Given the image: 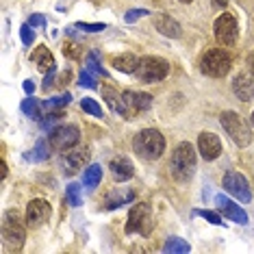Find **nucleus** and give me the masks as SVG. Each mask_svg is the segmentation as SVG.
<instances>
[{"label":"nucleus","instance_id":"1","mask_svg":"<svg viewBox=\"0 0 254 254\" xmlns=\"http://www.w3.org/2000/svg\"><path fill=\"white\" fill-rule=\"evenodd\" d=\"M170 170H172V176L176 181H189L195 172V150L189 141H183L178 143L174 154H172V161H170Z\"/></svg>","mask_w":254,"mask_h":254},{"label":"nucleus","instance_id":"2","mask_svg":"<svg viewBox=\"0 0 254 254\" xmlns=\"http://www.w3.org/2000/svg\"><path fill=\"white\" fill-rule=\"evenodd\" d=\"M132 148H135V152L139 154L141 159L157 161L161 154H163V150H165V139H163V135H161L159 130L146 128V130H141L135 139H132Z\"/></svg>","mask_w":254,"mask_h":254},{"label":"nucleus","instance_id":"3","mask_svg":"<svg viewBox=\"0 0 254 254\" xmlns=\"http://www.w3.org/2000/svg\"><path fill=\"white\" fill-rule=\"evenodd\" d=\"M152 107V96L143 91H122L118 96V111L126 120H135L139 113L148 111Z\"/></svg>","mask_w":254,"mask_h":254},{"label":"nucleus","instance_id":"4","mask_svg":"<svg viewBox=\"0 0 254 254\" xmlns=\"http://www.w3.org/2000/svg\"><path fill=\"white\" fill-rule=\"evenodd\" d=\"M26 239V228L22 224L18 211H7L2 215V241L7 250H22Z\"/></svg>","mask_w":254,"mask_h":254},{"label":"nucleus","instance_id":"5","mask_svg":"<svg viewBox=\"0 0 254 254\" xmlns=\"http://www.w3.org/2000/svg\"><path fill=\"white\" fill-rule=\"evenodd\" d=\"M230 63H233V59H230V55L226 50L213 48L202 55L200 70H202V74H206V76H211V78H222L230 72Z\"/></svg>","mask_w":254,"mask_h":254},{"label":"nucleus","instance_id":"6","mask_svg":"<svg viewBox=\"0 0 254 254\" xmlns=\"http://www.w3.org/2000/svg\"><path fill=\"white\" fill-rule=\"evenodd\" d=\"M219 122H222L224 130L230 135V139H233L239 148H246L250 146L252 141V130L250 126H248V122L241 115H237L235 111H224L222 118H219Z\"/></svg>","mask_w":254,"mask_h":254},{"label":"nucleus","instance_id":"7","mask_svg":"<svg viewBox=\"0 0 254 254\" xmlns=\"http://www.w3.org/2000/svg\"><path fill=\"white\" fill-rule=\"evenodd\" d=\"M135 74L143 83H159L170 74V63L161 57H143V59H139Z\"/></svg>","mask_w":254,"mask_h":254},{"label":"nucleus","instance_id":"8","mask_svg":"<svg viewBox=\"0 0 254 254\" xmlns=\"http://www.w3.org/2000/svg\"><path fill=\"white\" fill-rule=\"evenodd\" d=\"M152 211H150V206L146 202H139V204H135L128 213V222H126V233L132 235H150V230H152Z\"/></svg>","mask_w":254,"mask_h":254},{"label":"nucleus","instance_id":"9","mask_svg":"<svg viewBox=\"0 0 254 254\" xmlns=\"http://www.w3.org/2000/svg\"><path fill=\"white\" fill-rule=\"evenodd\" d=\"M213 31H215L217 44L224 46V48L235 46L237 37H239V26H237V20H235L233 13H222V15H219V18L215 20Z\"/></svg>","mask_w":254,"mask_h":254},{"label":"nucleus","instance_id":"10","mask_svg":"<svg viewBox=\"0 0 254 254\" xmlns=\"http://www.w3.org/2000/svg\"><path fill=\"white\" fill-rule=\"evenodd\" d=\"M78 139H80V130H78V126H74V124L59 126V128H55L48 137L50 146L55 150H59V152H65V150L74 148L78 143Z\"/></svg>","mask_w":254,"mask_h":254},{"label":"nucleus","instance_id":"11","mask_svg":"<svg viewBox=\"0 0 254 254\" xmlns=\"http://www.w3.org/2000/svg\"><path fill=\"white\" fill-rule=\"evenodd\" d=\"M224 191H228L230 195H235L241 202H250L252 191H250V183L244 174L239 172H226L224 174Z\"/></svg>","mask_w":254,"mask_h":254},{"label":"nucleus","instance_id":"12","mask_svg":"<svg viewBox=\"0 0 254 254\" xmlns=\"http://www.w3.org/2000/svg\"><path fill=\"white\" fill-rule=\"evenodd\" d=\"M89 161L87 148H70L61 154V167L65 174H76L78 170H83V165Z\"/></svg>","mask_w":254,"mask_h":254},{"label":"nucleus","instance_id":"13","mask_svg":"<svg viewBox=\"0 0 254 254\" xmlns=\"http://www.w3.org/2000/svg\"><path fill=\"white\" fill-rule=\"evenodd\" d=\"M48 217H50V204L46 200L35 198V200L28 202V206H26V224L31 228L44 226V224L48 222Z\"/></svg>","mask_w":254,"mask_h":254},{"label":"nucleus","instance_id":"14","mask_svg":"<svg viewBox=\"0 0 254 254\" xmlns=\"http://www.w3.org/2000/svg\"><path fill=\"white\" fill-rule=\"evenodd\" d=\"M198 150L204 161H215L222 154V141L215 132H200L198 137Z\"/></svg>","mask_w":254,"mask_h":254},{"label":"nucleus","instance_id":"15","mask_svg":"<svg viewBox=\"0 0 254 254\" xmlns=\"http://www.w3.org/2000/svg\"><path fill=\"white\" fill-rule=\"evenodd\" d=\"M233 94L244 102H250L254 98V74L252 72H241L233 80Z\"/></svg>","mask_w":254,"mask_h":254},{"label":"nucleus","instance_id":"16","mask_svg":"<svg viewBox=\"0 0 254 254\" xmlns=\"http://www.w3.org/2000/svg\"><path fill=\"white\" fill-rule=\"evenodd\" d=\"M215 204L217 209L224 213V217H228L230 222H237V224H248V213L241 209L239 204H235L230 198H226V195H217L215 198Z\"/></svg>","mask_w":254,"mask_h":254},{"label":"nucleus","instance_id":"17","mask_svg":"<svg viewBox=\"0 0 254 254\" xmlns=\"http://www.w3.org/2000/svg\"><path fill=\"white\" fill-rule=\"evenodd\" d=\"M154 26H157V31L161 33V35H165V37L176 39V37H181V35H183L181 24H178V22L172 18V15H165V13L154 15Z\"/></svg>","mask_w":254,"mask_h":254},{"label":"nucleus","instance_id":"18","mask_svg":"<svg viewBox=\"0 0 254 254\" xmlns=\"http://www.w3.org/2000/svg\"><path fill=\"white\" fill-rule=\"evenodd\" d=\"M109 170H111V174L115 181L124 183V181H130L132 176H135V167L126 157H118L111 161V165H109Z\"/></svg>","mask_w":254,"mask_h":254},{"label":"nucleus","instance_id":"19","mask_svg":"<svg viewBox=\"0 0 254 254\" xmlns=\"http://www.w3.org/2000/svg\"><path fill=\"white\" fill-rule=\"evenodd\" d=\"M113 67L115 70H120V72H126V74H132L137 70V65H139V59H137L135 55H130V53H124V55H120V57H113Z\"/></svg>","mask_w":254,"mask_h":254},{"label":"nucleus","instance_id":"20","mask_svg":"<svg viewBox=\"0 0 254 254\" xmlns=\"http://www.w3.org/2000/svg\"><path fill=\"white\" fill-rule=\"evenodd\" d=\"M33 59H35L37 67L42 72H53L55 70V57L50 55V50L46 46H39V48L33 53Z\"/></svg>","mask_w":254,"mask_h":254},{"label":"nucleus","instance_id":"21","mask_svg":"<svg viewBox=\"0 0 254 254\" xmlns=\"http://www.w3.org/2000/svg\"><path fill=\"white\" fill-rule=\"evenodd\" d=\"M135 200V193L130 191V189H122V191H113V193H109V198H107V209L111 211V209H118V206H122V204H128V202Z\"/></svg>","mask_w":254,"mask_h":254},{"label":"nucleus","instance_id":"22","mask_svg":"<svg viewBox=\"0 0 254 254\" xmlns=\"http://www.w3.org/2000/svg\"><path fill=\"white\" fill-rule=\"evenodd\" d=\"M102 181V167L100 165H89L87 170H85V174H83V183H85V187H98V183Z\"/></svg>","mask_w":254,"mask_h":254},{"label":"nucleus","instance_id":"23","mask_svg":"<svg viewBox=\"0 0 254 254\" xmlns=\"http://www.w3.org/2000/svg\"><path fill=\"white\" fill-rule=\"evenodd\" d=\"M191 248H189V244L185 239H178V237H172V239H167L165 241V246H163V252H167V254H174V252H178V254H185V252H189Z\"/></svg>","mask_w":254,"mask_h":254},{"label":"nucleus","instance_id":"24","mask_svg":"<svg viewBox=\"0 0 254 254\" xmlns=\"http://www.w3.org/2000/svg\"><path fill=\"white\" fill-rule=\"evenodd\" d=\"M70 100H72V96H70V94H61V96L50 98V100H44V102H42V107H44V109H48V111H57V109H63V107L70 105Z\"/></svg>","mask_w":254,"mask_h":254},{"label":"nucleus","instance_id":"25","mask_svg":"<svg viewBox=\"0 0 254 254\" xmlns=\"http://www.w3.org/2000/svg\"><path fill=\"white\" fill-rule=\"evenodd\" d=\"M50 141H46V139H39L37 141V146H35V150H33V154H31V159L33 161H46L50 157Z\"/></svg>","mask_w":254,"mask_h":254},{"label":"nucleus","instance_id":"26","mask_svg":"<svg viewBox=\"0 0 254 254\" xmlns=\"http://www.w3.org/2000/svg\"><path fill=\"white\" fill-rule=\"evenodd\" d=\"M85 70L91 72L94 76H105V70H102V65H100V61H98V55L96 53H89L87 57V61H85Z\"/></svg>","mask_w":254,"mask_h":254},{"label":"nucleus","instance_id":"27","mask_svg":"<svg viewBox=\"0 0 254 254\" xmlns=\"http://www.w3.org/2000/svg\"><path fill=\"white\" fill-rule=\"evenodd\" d=\"M22 113L28 115V118L33 120H39L42 115H39V105L35 98H26V100H22Z\"/></svg>","mask_w":254,"mask_h":254},{"label":"nucleus","instance_id":"28","mask_svg":"<svg viewBox=\"0 0 254 254\" xmlns=\"http://www.w3.org/2000/svg\"><path fill=\"white\" fill-rule=\"evenodd\" d=\"M80 109H83L85 113H91L94 118H102V107L98 105L94 98H85V100L80 102Z\"/></svg>","mask_w":254,"mask_h":254},{"label":"nucleus","instance_id":"29","mask_svg":"<svg viewBox=\"0 0 254 254\" xmlns=\"http://www.w3.org/2000/svg\"><path fill=\"white\" fill-rule=\"evenodd\" d=\"M67 202L72 206H80V185L70 183L67 185Z\"/></svg>","mask_w":254,"mask_h":254},{"label":"nucleus","instance_id":"30","mask_svg":"<svg viewBox=\"0 0 254 254\" xmlns=\"http://www.w3.org/2000/svg\"><path fill=\"white\" fill-rule=\"evenodd\" d=\"M63 118V115L61 113H53V111H50L48 115H46V118L42 120V128L44 130H50V132H53L55 130V126L57 124H59V120Z\"/></svg>","mask_w":254,"mask_h":254},{"label":"nucleus","instance_id":"31","mask_svg":"<svg viewBox=\"0 0 254 254\" xmlns=\"http://www.w3.org/2000/svg\"><path fill=\"white\" fill-rule=\"evenodd\" d=\"M78 85H83V87H87V89H96V76L91 72L83 70L78 76Z\"/></svg>","mask_w":254,"mask_h":254},{"label":"nucleus","instance_id":"32","mask_svg":"<svg viewBox=\"0 0 254 254\" xmlns=\"http://www.w3.org/2000/svg\"><path fill=\"white\" fill-rule=\"evenodd\" d=\"M20 37H22V44H24V46H33V39H35L33 26H31V24H22V28H20Z\"/></svg>","mask_w":254,"mask_h":254},{"label":"nucleus","instance_id":"33","mask_svg":"<svg viewBox=\"0 0 254 254\" xmlns=\"http://www.w3.org/2000/svg\"><path fill=\"white\" fill-rule=\"evenodd\" d=\"M63 55L70 57V59H78V57H80V46H78V44L67 42L65 46H63Z\"/></svg>","mask_w":254,"mask_h":254},{"label":"nucleus","instance_id":"34","mask_svg":"<svg viewBox=\"0 0 254 254\" xmlns=\"http://www.w3.org/2000/svg\"><path fill=\"white\" fill-rule=\"evenodd\" d=\"M195 215H200V217H204V219H209L211 224H215V226H222V217L217 215V213H213V211H195Z\"/></svg>","mask_w":254,"mask_h":254},{"label":"nucleus","instance_id":"35","mask_svg":"<svg viewBox=\"0 0 254 254\" xmlns=\"http://www.w3.org/2000/svg\"><path fill=\"white\" fill-rule=\"evenodd\" d=\"M150 13V11L148 9H130L128 11V13H126V22H128V24H132V22H135V20H139V18H143V15H148Z\"/></svg>","mask_w":254,"mask_h":254},{"label":"nucleus","instance_id":"36","mask_svg":"<svg viewBox=\"0 0 254 254\" xmlns=\"http://www.w3.org/2000/svg\"><path fill=\"white\" fill-rule=\"evenodd\" d=\"M76 28L80 31H87V33H98V31H105V24H89V22H76Z\"/></svg>","mask_w":254,"mask_h":254},{"label":"nucleus","instance_id":"37","mask_svg":"<svg viewBox=\"0 0 254 254\" xmlns=\"http://www.w3.org/2000/svg\"><path fill=\"white\" fill-rule=\"evenodd\" d=\"M102 94H105V98H107V102H109V107L113 109H118V98H115V94H113V89H109V87H105L102 89Z\"/></svg>","mask_w":254,"mask_h":254},{"label":"nucleus","instance_id":"38","mask_svg":"<svg viewBox=\"0 0 254 254\" xmlns=\"http://www.w3.org/2000/svg\"><path fill=\"white\" fill-rule=\"evenodd\" d=\"M28 24H31L33 28H35V26H44V24H46V20L42 18V15H33V18L28 20Z\"/></svg>","mask_w":254,"mask_h":254},{"label":"nucleus","instance_id":"39","mask_svg":"<svg viewBox=\"0 0 254 254\" xmlns=\"http://www.w3.org/2000/svg\"><path fill=\"white\" fill-rule=\"evenodd\" d=\"M50 85H55V70L48 72V76L44 78V89H50Z\"/></svg>","mask_w":254,"mask_h":254},{"label":"nucleus","instance_id":"40","mask_svg":"<svg viewBox=\"0 0 254 254\" xmlns=\"http://www.w3.org/2000/svg\"><path fill=\"white\" fill-rule=\"evenodd\" d=\"M24 91L31 96L33 91H35V83H33V80H24Z\"/></svg>","mask_w":254,"mask_h":254},{"label":"nucleus","instance_id":"41","mask_svg":"<svg viewBox=\"0 0 254 254\" xmlns=\"http://www.w3.org/2000/svg\"><path fill=\"white\" fill-rule=\"evenodd\" d=\"M0 176H7V163H4V161H0Z\"/></svg>","mask_w":254,"mask_h":254},{"label":"nucleus","instance_id":"42","mask_svg":"<svg viewBox=\"0 0 254 254\" xmlns=\"http://www.w3.org/2000/svg\"><path fill=\"white\" fill-rule=\"evenodd\" d=\"M248 65H250L252 70H254V50H252L250 55H248Z\"/></svg>","mask_w":254,"mask_h":254},{"label":"nucleus","instance_id":"43","mask_svg":"<svg viewBox=\"0 0 254 254\" xmlns=\"http://www.w3.org/2000/svg\"><path fill=\"white\" fill-rule=\"evenodd\" d=\"M226 2H228V0H213V4H215V7H226Z\"/></svg>","mask_w":254,"mask_h":254},{"label":"nucleus","instance_id":"44","mask_svg":"<svg viewBox=\"0 0 254 254\" xmlns=\"http://www.w3.org/2000/svg\"><path fill=\"white\" fill-rule=\"evenodd\" d=\"M250 122H252V126H254V111H252V118H250Z\"/></svg>","mask_w":254,"mask_h":254},{"label":"nucleus","instance_id":"45","mask_svg":"<svg viewBox=\"0 0 254 254\" xmlns=\"http://www.w3.org/2000/svg\"><path fill=\"white\" fill-rule=\"evenodd\" d=\"M181 2H191V0H181Z\"/></svg>","mask_w":254,"mask_h":254}]
</instances>
